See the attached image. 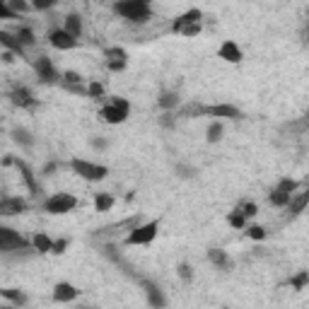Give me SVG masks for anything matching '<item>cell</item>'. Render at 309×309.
<instances>
[{
  "label": "cell",
  "mask_w": 309,
  "mask_h": 309,
  "mask_svg": "<svg viewBox=\"0 0 309 309\" xmlns=\"http://www.w3.org/2000/svg\"><path fill=\"white\" fill-rule=\"evenodd\" d=\"M116 15L126 17L128 22H147L150 19V0H118Z\"/></svg>",
  "instance_id": "1"
},
{
  "label": "cell",
  "mask_w": 309,
  "mask_h": 309,
  "mask_svg": "<svg viewBox=\"0 0 309 309\" xmlns=\"http://www.w3.org/2000/svg\"><path fill=\"white\" fill-rule=\"evenodd\" d=\"M70 167H73V172L78 174V176L87 179V182H101V179L109 174V169H107V167L94 164V162H87V160H73V162H70Z\"/></svg>",
  "instance_id": "2"
},
{
  "label": "cell",
  "mask_w": 309,
  "mask_h": 309,
  "mask_svg": "<svg viewBox=\"0 0 309 309\" xmlns=\"http://www.w3.org/2000/svg\"><path fill=\"white\" fill-rule=\"evenodd\" d=\"M78 205V198L70 196V193H56L51 198L44 203V210L46 213H51V215H65V213H70V210Z\"/></svg>",
  "instance_id": "3"
},
{
  "label": "cell",
  "mask_w": 309,
  "mask_h": 309,
  "mask_svg": "<svg viewBox=\"0 0 309 309\" xmlns=\"http://www.w3.org/2000/svg\"><path fill=\"white\" fill-rule=\"evenodd\" d=\"M128 111H131V107H128V101L126 99H114L109 101L104 109H101V118L107 121V123H123L128 116Z\"/></svg>",
  "instance_id": "4"
},
{
  "label": "cell",
  "mask_w": 309,
  "mask_h": 309,
  "mask_svg": "<svg viewBox=\"0 0 309 309\" xmlns=\"http://www.w3.org/2000/svg\"><path fill=\"white\" fill-rule=\"evenodd\" d=\"M157 229H160V225L157 222H147V225H140V227L131 229V235L126 237V244H150L154 237H157Z\"/></svg>",
  "instance_id": "5"
},
{
  "label": "cell",
  "mask_w": 309,
  "mask_h": 309,
  "mask_svg": "<svg viewBox=\"0 0 309 309\" xmlns=\"http://www.w3.org/2000/svg\"><path fill=\"white\" fill-rule=\"evenodd\" d=\"M27 242L10 227H0V249L3 251H17V249H24Z\"/></svg>",
  "instance_id": "6"
},
{
  "label": "cell",
  "mask_w": 309,
  "mask_h": 309,
  "mask_svg": "<svg viewBox=\"0 0 309 309\" xmlns=\"http://www.w3.org/2000/svg\"><path fill=\"white\" fill-rule=\"evenodd\" d=\"M48 41H51V46L61 48V51H70V48H75V46H78V39H75L73 34L68 32V29H51Z\"/></svg>",
  "instance_id": "7"
},
{
  "label": "cell",
  "mask_w": 309,
  "mask_h": 309,
  "mask_svg": "<svg viewBox=\"0 0 309 309\" xmlns=\"http://www.w3.org/2000/svg\"><path fill=\"white\" fill-rule=\"evenodd\" d=\"M34 68H37V78L44 85H51V82H58V73H56L54 63H51V58H46V56H39L37 63H34Z\"/></svg>",
  "instance_id": "8"
},
{
  "label": "cell",
  "mask_w": 309,
  "mask_h": 309,
  "mask_svg": "<svg viewBox=\"0 0 309 309\" xmlns=\"http://www.w3.org/2000/svg\"><path fill=\"white\" fill-rule=\"evenodd\" d=\"M205 116H222V118H242V111L232 104H215V107H203Z\"/></svg>",
  "instance_id": "9"
},
{
  "label": "cell",
  "mask_w": 309,
  "mask_h": 309,
  "mask_svg": "<svg viewBox=\"0 0 309 309\" xmlns=\"http://www.w3.org/2000/svg\"><path fill=\"white\" fill-rule=\"evenodd\" d=\"M307 205H309V184L302 193H297V196H292L290 198V203H288V215H290V218H297Z\"/></svg>",
  "instance_id": "10"
},
{
  "label": "cell",
  "mask_w": 309,
  "mask_h": 309,
  "mask_svg": "<svg viewBox=\"0 0 309 309\" xmlns=\"http://www.w3.org/2000/svg\"><path fill=\"white\" fill-rule=\"evenodd\" d=\"M24 210H27V203L22 198H3V203H0V215H5V218L19 215Z\"/></svg>",
  "instance_id": "11"
},
{
  "label": "cell",
  "mask_w": 309,
  "mask_h": 309,
  "mask_svg": "<svg viewBox=\"0 0 309 309\" xmlns=\"http://www.w3.org/2000/svg\"><path fill=\"white\" fill-rule=\"evenodd\" d=\"M10 99H12V104H17L22 109H32L34 107V97H32V92L27 87H15L10 92Z\"/></svg>",
  "instance_id": "12"
},
{
  "label": "cell",
  "mask_w": 309,
  "mask_h": 309,
  "mask_svg": "<svg viewBox=\"0 0 309 309\" xmlns=\"http://www.w3.org/2000/svg\"><path fill=\"white\" fill-rule=\"evenodd\" d=\"M218 56L222 61H227V63H239V61H242V48H239L235 41H225V44L220 46Z\"/></svg>",
  "instance_id": "13"
},
{
  "label": "cell",
  "mask_w": 309,
  "mask_h": 309,
  "mask_svg": "<svg viewBox=\"0 0 309 309\" xmlns=\"http://www.w3.org/2000/svg\"><path fill=\"white\" fill-rule=\"evenodd\" d=\"M78 297V288L70 282H58L54 288V300L56 302H73Z\"/></svg>",
  "instance_id": "14"
},
{
  "label": "cell",
  "mask_w": 309,
  "mask_h": 309,
  "mask_svg": "<svg viewBox=\"0 0 309 309\" xmlns=\"http://www.w3.org/2000/svg\"><path fill=\"white\" fill-rule=\"evenodd\" d=\"M200 17H203V12H200L198 8H191L189 12H184L182 17L174 19L172 24V32H179L182 27H186V24H193V22H200Z\"/></svg>",
  "instance_id": "15"
},
{
  "label": "cell",
  "mask_w": 309,
  "mask_h": 309,
  "mask_svg": "<svg viewBox=\"0 0 309 309\" xmlns=\"http://www.w3.org/2000/svg\"><path fill=\"white\" fill-rule=\"evenodd\" d=\"M0 44L5 46L8 51H12V54L22 56V51H24V46H22V41H19L17 37H12V34H8V32H0Z\"/></svg>",
  "instance_id": "16"
},
{
  "label": "cell",
  "mask_w": 309,
  "mask_h": 309,
  "mask_svg": "<svg viewBox=\"0 0 309 309\" xmlns=\"http://www.w3.org/2000/svg\"><path fill=\"white\" fill-rule=\"evenodd\" d=\"M208 261L210 264L220 266V268H229L232 266V261H229V256L222 251V249H210L208 251Z\"/></svg>",
  "instance_id": "17"
},
{
  "label": "cell",
  "mask_w": 309,
  "mask_h": 309,
  "mask_svg": "<svg viewBox=\"0 0 309 309\" xmlns=\"http://www.w3.org/2000/svg\"><path fill=\"white\" fill-rule=\"evenodd\" d=\"M65 29H68L75 39H80V34H82V17L80 15H75V12L68 15V17H65Z\"/></svg>",
  "instance_id": "18"
},
{
  "label": "cell",
  "mask_w": 309,
  "mask_h": 309,
  "mask_svg": "<svg viewBox=\"0 0 309 309\" xmlns=\"http://www.w3.org/2000/svg\"><path fill=\"white\" fill-rule=\"evenodd\" d=\"M51 246H54V242H51L44 232L34 235V249H37L39 254H51Z\"/></svg>",
  "instance_id": "19"
},
{
  "label": "cell",
  "mask_w": 309,
  "mask_h": 309,
  "mask_svg": "<svg viewBox=\"0 0 309 309\" xmlns=\"http://www.w3.org/2000/svg\"><path fill=\"white\" fill-rule=\"evenodd\" d=\"M17 169L22 172V176H24V182H27V186H29V191L39 193V186H37V182H34V174H32V169H29L24 162H19V160H17Z\"/></svg>",
  "instance_id": "20"
},
{
  "label": "cell",
  "mask_w": 309,
  "mask_h": 309,
  "mask_svg": "<svg viewBox=\"0 0 309 309\" xmlns=\"http://www.w3.org/2000/svg\"><path fill=\"white\" fill-rule=\"evenodd\" d=\"M160 107L167 111H172L176 104H179V97H176V92H162V97H160Z\"/></svg>",
  "instance_id": "21"
},
{
  "label": "cell",
  "mask_w": 309,
  "mask_h": 309,
  "mask_svg": "<svg viewBox=\"0 0 309 309\" xmlns=\"http://www.w3.org/2000/svg\"><path fill=\"white\" fill-rule=\"evenodd\" d=\"M114 205V198H111L109 193H97V198H94V208L104 213V210H109Z\"/></svg>",
  "instance_id": "22"
},
{
  "label": "cell",
  "mask_w": 309,
  "mask_h": 309,
  "mask_svg": "<svg viewBox=\"0 0 309 309\" xmlns=\"http://www.w3.org/2000/svg\"><path fill=\"white\" fill-rule=\"evenodd\" d=\"M227 222H229V225H232V227L242 229V227H244V222H246L244 210L239 208V210H235V213H229V215H227Z\"/></svg>",
  "instance_id": "23"
},
{
  "label": "cell",
  "mask_w": 309,
  "mask_h": 309,
  "mask_svg": "<svg viewBox=\"0 0 309 309\" xmlns=\"http://www.w3.org/2000/svg\"><path fill=\"white\" fill-rule=\"evenodd\" d=\"M104 56H107V61H121V63H126L128 54L123 51V48H118V46H114V48H107L104 51Z\"/></svg>",
  "instance_id": "24"
},
{
  "label": "cell",
  "mask_w": 309,
  "mask_h": 309,
  "mask_svg": "<svg viewBox=\"0 0 309 309\" xmlns=\"http://www.w3.org/2000/svg\"><path fill=\"white\" fill-rule=\"evenodd\" d=\"M290 198H292L290 193H282V191H278V189L271 193V203L275 205V208H282V205H288V203H290Z\"/></svg>",
  "instance_id": "25"
},
{
  "label": "cell",
  "mask_w": 309,
  "mask_h": 309,
  "mask_svg": "<svg viewBox=\"0 0 309 309\" xmlns=\"http://www.w3.org/2000/svg\"><path fill=\"white\" fill-rule=\"evenodd\" d=\"M290 285L295 290H302L304 285H309V271H300L295 278H290Z\"/></svg>",
  "instance_id": "26"
},
{
  "label": "cell",
  "mask_w": 309,
  "mask_h": 309,
  "mask_svg": "<svg viewBox=\"0 0 309 309\" xmlns=\"http://www.w3.org/2000/svg\"><path fill=\"white\" fill-rule=\"evenodd\" d=\"M17 39L22 41V46H34V41H37V39H34V32H32L29 27H22V29H19V32H17Z\"/></svg>",
  "instance_id": "27"
},
{
  "label": "cell",
  "mask_w": 309,
  "mask_h": 309,
  "mask_svg": "<svg viewBox=\"0 0 309 309\" xmlns=\"http://www.w3.org/2000/svg\"><path fill=\"white\" fill-rule=\"evenodd\" d=\"M205 138H208V143H218L220 138H222V126H220L218 121L208 126V133H205Z\"/></svg>",
  "instance_id": "28"
},
{
  "label": "cell",
  "mask_w": 309,
  "mask_h": 309,
  "mask_svg": "<svg viewBox=\"0 0 309 309\" xmlns=\"http://www.w3.org/2000/svg\"><path fill=\"white\" fill-rule=\"evenodd\" d=\"M182 116H189V118L203 116V107H200V104H186V107L182 109Z\"/></svg>",
  "instance_id": "29"
},
{
  "label": "cell",
  "mask_w": 309,
  "mask_h": 309,
  "mask_svg": "<svg viewBox=\"0 0 309 309\" xmlns=\"http://www.w3.org/2000/svg\"><path fill=\"white\" fill-rule=\"evenodd\" d=\"M275 189H278V191H282V193H290V196H292V191L297 189V182H292V179H280Z\"/></svg>",
  "instance_id": "30"
},
{
  "label": "cell",
  "mask_w": 309,
  "mask_h": 309,
  "mask_svg": "<svg viewBox=\"0 0 309 309\" xmlns=\"http://www.w3.org/2000/svg\"><path fill=\"white\" fill-rule=\"evenodd\" d=\"M200 32V22H193V24H186V27L179 29V34H184V37H196Z\"/></svg>",
  "instance_id": "31"
},
{
  "label": "cell",
  "mask_w": 309,
  "mask_h": 309,
  "mask_svg": "<svg viewBox=\"0 0 309 309\" xmlns=\"http://www.w3.org/2000/svg\"><path fill=\"white\" fill-rule=\"evenodd\" d=\"M246 235L251 237V239H264V237H266V229L259 227V225H251V227H246Z\"/></svg>",
  "instance_id": "32"
},
{
  "label": "cell",
  "mask_w": 309,
  "mask_h": 309,
  "mask_svg": "<svg viewBox=\"0 0 309 309\" xmlns=\"http://www.w3.org/2000/svg\"><path fill=\"white\" fill-rule=\"evenodd\" d=\"M3 3H8L12 10H17V12H27L29 10V5L24 3V0H3Z\"/></svg>",
  "instance_id": "33"
},
{
  "label": "cell",
  "mask_w": 309,
  "mask_h": 309,
  "mask_svg": "<svg viewBox=\"0 0 309 309\" xmlns=\"http://www.w3.org/2000/svg\"><path fill=\"white\" fill-rule=\"evenodd\" d=\"M87 94H90V97H94V99H101V94H104V87H101L99 82H92L90 90H87Z\"/></svg>",
  "instance_id": "34"
},
{
  "label": "cell",
  "mask_w": 309,
  "mask_h": 309,
  "mask_svg": "<svg viewBox=\"0 0 309 309\" xmlns=\"http://www.w3.org/2000/svg\"><path fill=\"white\" fill-rule=\"evenodd\" d=\"M15 140H17V143H24V145H32V143H34V140H32V136H29L27 131H15Z\"/></svg>",
  "instance_id": "35"
},
{
  "label": "cell",
  "mask_w": 309,
  "mask_h": 309,
  "mask_svg": "<svg viewBox=\"0 0 309 309\" xmlns=\"http://www.w3.org/2000/svg\"><path fill=\"white\" fill-rule=\"evenodd\" d=\"M3 297H8V300L17 302V304H22L24 302V295L22 292H15V290H3Z\"/></svg>",
  "instance_id": "36"
},
{
  "label": "cell",
  "mask_w": 309,
  "mask_h": 309,
  "mask_svg": "<svg viewBox=\"0 0 309 309\" xmlns=\"http://www.w3.org/2000/svg\"><path fill=\"white\" fill-rule=\"evenodd\" d=\"M56 5V0H32V8L34 10H48V8H54Z\"/></svg>",
  "instance_id": "37"
},
{
  "label": "cell",
  "mask_w": 309,
  "mask_h": 309,
  "mask_svg": "<svg viewBox=\"0 0 309 309\" xmlns=\"http://www.w3.org/2000/svg\"><path fill=\"white\" fill-rule=\"evenodd\" d=\"M63 80L68 82V85H80L82 75H80V73H75V70H68V73L63 75Z\"/></svg>",
  "instance_id": "38"
},
{
  "label": "cell",
  "mask_w": 309,
  "mask_h": 309,
  "mask_svg": "<svg viewBox=\"0 0 309 309\" xmlns=\"http://www.w3.org/2000/svg\"><path fill=\"white\" fill-rule=\"evenodd\" d=\"M300 39L304 41V44H309V12H307V17H304V22H302V27H300Z\"/></svg>",
  "instance_id": "39"
},
{
  "label": "cell",
  "mask_w": 309,
  "mask_h": 309,
  "mask_svg": "<svg viewBox=\"0 0 309 309\" xmlns=\"http://www.w3.org/2000/svg\"><path fill=\"white\" fill-rule=\"evenodd\" d=\"M179 275H182V280H191V278H193L191 266H189V264H182V266H179Z\"/></svg>",
  "instance_id": "40"
},
{
  "label": "cell",
  "mask_w": 309,
  "mask_h": 309,
  "mask_svg": "<svg viewBox=\"0 0 309 309\" xmlns=\"http://www.w3.org/2000/svg\"><path fill=\"white\" fill-rule=\"evenodd\" d=\"M65 246H68V242H65V239H58V242H54V246H51V254H63Z\"/></svg>",
  "instance_id": "41"
},
{
  "label": "cell",
  "mask_w": 309,
  "mask_h": 309,
  "mask_svg": "<svg viewBox=\"0 0 309 309\" xmlns=\"http://www.w3.org/2000/svg\"><path fill=\"white\" fill-rule=\"evenodd\" d=\"M242 210H244V215H246V218H254L256 213H259V208H256V203H244V205H242Z\"/></svg>",
  "instance_id": "42"
},
{
  "label": "cell",
  "mask_w": 309,
  "mask_h": 309,
  "mask_svg": "<svg viewBox=\"0 0 309 309\" xmlns=\"http://www.w3.org/2000/svg\"><path fill=\"white\" fill-rule=\"evenodd\" d=\"M107 65H109V70H114V73H121L126 68V63H121V61H107Z\"/></svg>",
  "instance_id": "43"
},
{
  "label": "cell",
  "mask_w": 309,
  "mask_h": 309,
  "mask_svg": "<svg viewBox=\"0 0 309 309\" xmlns=\"http://www.w3.org/2000/svg\"><path fill=\"white\" fill-rule=\"evenodd\" d=\"M160 123H162V126H167V128H172L174 126V116L167 111V114H162V116H160Z\"/></svg>",
  "instance_id": "44"
},
{
  "label": "cell",
  "mask_w": 309,
  "mask_h": 309,
  "mask_svg": "<svg viewBox=\"0 0 309 309\" xmlns=\"http://www.w3.org/2000/svg\"><path fill=\"white\" fill-rule=\"evenodd\" d=\"M12 51H5V54H3V61H5V63H12V61H15V58H12Z\"/></svg>",
  "instance_id": "45"
},
{
  "label": "cell",
  "mask_w": 309,
  "mask_h": 309,
  "mask_svg": "<svg viewBox=\"0 0 309 309\" xmlns=\"http://www.w3.org/2000/svg\"><path fill=\"white\" fill-rule=\"evenodd\" d=\"M179 174H182V176H191L193 169H189V167H179Z\"/></svg>",
  "instance_id": "46"
},
{
  "label": "cell",
  "mask_w": 309,
  "mask_h": 309,
  "mask_svg": "<svg viewBox=\"0 0 309 309\" xmlns=\"http://www.w3.org/2000/svg\"><path fill=\"white\" fill-rule=\"evenodd\" d=\"M307 116H309V114H307Z\"/></svg>",
  "instance_id": "47"
}]
</instances>
